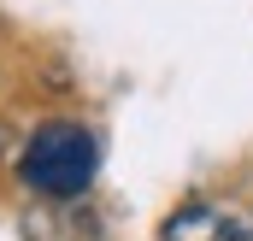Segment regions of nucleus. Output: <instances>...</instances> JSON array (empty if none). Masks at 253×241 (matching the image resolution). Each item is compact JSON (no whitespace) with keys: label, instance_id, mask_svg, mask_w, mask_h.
Instances as JSON below:
<instances>
[{"label":"nucleus","instance_id":"obj_1","mask_svg":"<svg viewBox=\"0 0 253 241\" xmlns=\"http://www.w3.org/2000/svg\"><path fill=\"white\" fill-rule=\"evenodd\" d=\"M24 182L47 200H71L94 182V135L71 118L42 123L24 141Z\"/></svg>","mask_w":253,"mask_h":241},{"label":"nucleus","instance_id":"obj_2","mask_svg":"<svg viewBox=\"0 0 253 241\" xmlns=\"http://www.w3.org/2000/svg\"><path fill=\"white\" fill-rule=\"evenodd\" d=\"M165 241H253V224L230 218V212H212V206H183L165 224Z\"/></svg>","mask_w":253,"mask_h":241}]
</instances>
